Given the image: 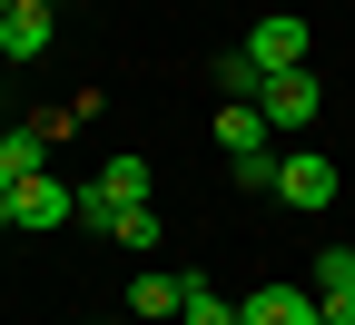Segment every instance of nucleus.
Segmentation results:
<instances>
[{"label":"nucleus","mask_w":355,"mask_h":325,"mask_svg":"<svg viewBox=\"0 0 355 325\" xmlns=\"http://www.w3.org/2000/svg\"><path fill=\"white\" fill-rule=\"evenodd\" d=\"M0 109H10V69H0Z\"/></svg>","instance_id":"nucleus-14"},{"label":"nucleus","mask_w":355,"mask_h":325,"mask_svg":"<svg viewBox=\"0 0 355 325\" xmlns=\"http://www.w3.org/2000/svg\"><path fill=\"white\" fill-rule=\"evenodd\" d=\"M237 325H326V306H316V286H257L237 306Z\"/></svg>","instance_id":"nucleus-4"},{"label":"nucleus","mask_w":355,"mask_h":325,"mask_svg":"<svg viewBox=\"0 0 355 325\" xmlns=\"http://www.w3.org/2000/svg\"><path fill=\"white\" fill-rule=\"evenodd\" d=\"M50 10H0V69H20V60H40V50H50Z\"/></svg>","instance_id":"nucleus-8"},{"label":"nucleus","mask_w":355,"mask_h":325,"mask_svg":"<svg viewBox=\"0 0 355 325\" xmlns=\"http://www.w3.org/2000/svg\"><path fill=\"white\" fill-rule=\"evenodd\" d=\"M109 247H158V207H109Z\"/></svg>","instance_id":"nucleus-12"},{"label":"nucleus","mask_w":355,"mask_h":325,"mask_svg":"<svg viewBox=\"0 0 355 325\" xmlns=\"http://www.w3.org/2000/svg\"><path fill=\"white\" fill-rule=\"evenodd\" d=\"M257 89H266V69H257L247 50H227V60H217V109H237V99H257Z\"/></svg>","instance_id":"nucleus-10"},{"label":"nucleus","mask_w":355,"mask_h":325,"mask_svg":"<svg viewBox=\"0 0 355 325\" xmlns=\"http://www.w3.org/2000/svg\"><path fill=\"white\" fill-rule=\"evenodd\" d=\"M336 188H345V177H336V158H326V148H277V197H286L296 217L336 207Z\"/></svg>","instance_id":"nucleus-1"},{"label":"nucleus","mask_w":355,"mask_h":325,"mask_svg":"<svg viewBox=\"0 0 355 325\" xmlns=\"http://www.w3.org/2000/svg\"><path fill=\"white\" fill-rule=\"evenodd\" d=\"M178 296H188V276H139V286H128V306H139V325L178 315Z\"/></svg>","instance_id":"nucleus-11"},{"label":"nucleus","mask_w":355,"mask_h":325,"mask_svg":"<svg viewBox=\"0 0 355 325\" xmlns=\"http://www.w3.org/2000/svg\"><path fill=\"white\" fill-rule=\"evenodd\" d=\"M178 315H188V325H237V306L217 296L207 276H188V296H178Z\"/></svg>","instance_id":"nucleus-13"},{"label":"nucleus","mask_w":355,"mask_h":325,"mask_svg":"<svg viewBox=\"0 0 355 325\" xmlns=\"http://www.w3.org/2000/svg\"><path fill=\"white\" fill-rule=\"evenodd\" d=\"M50 10H69V0H50Z\"/></svg>","instance_id":"nucleus-15"},{"label":"nucleus","mask_w":355,"mask_h":325,"mask_svg":"<svg viewBox=\"0 0 355 325\" xmlns=\"http://www.w3.org/2000/svg\"><path fill=\"white\" fill-rule=\"evenodd\" d=\"M40 168H50V138H40L30 118H10V128H0V188H30Z\"/></svg>","instance_id":"nucleus-6"},{"label":"nucleus","mask_w":355,"mask_h":325,"mask_svg":"<svg viewBox=\"0 0 355 325\" xmlns=\"http://www.w3.org/2000/svg\"><path fill=\"white\" fill-rule=\"evenodd\" d=\"M79 217V188H60V168H40L20 188V227H69Z\"/></svg>","instance_id":"nucleus-7"},{"label":"nucleus","mask_w":355,"mask_h":325,"mask_svg":"<svg viewBox=\"0 0 355 325\" xmlns=\"http://www.w3.org/2000/svg\"><path fill=\"white\" fill-rule=\"evenodd\" d=\"M316 306H326V325H355V247L316 256Z\"/></svg>","instance_id":"nucleus-5"},{"label":"nucleus","mask_w":355,"mask_h":325,"mask_svg":"<svg viewBox=\"0 0 355 325\" xmlns=\"http://www.w3.org/2000/svg\"><path fill=\"white\" fill-rule=\"evenodd\" d=\"M257 109H266V128H277L286 148H306V128H316V109H326V89L306 79V69H286V79H266V89H257Z\"/></svg>","instance_id":"nucleus-2"},{"label":"nucleus","mask_w":355,"mask_h":325,"mask_svg":"<svg viewBox=\"0 0 355 325\" xmlns=\"http://www.w3.org/2000/svg\"><path fill=\"white\" fill-rule=\"evenodd\" d=\"M0 10H10V0H0Z\"/></svg>","instance_id":"nucleus-16"},{"label":"nucleus","mask_w":355,"mask_h":325,"mask_svg":"<svg viewBox=\"0 0 355 325\" xmlns=\"http://www.w3.org/2000/svg\"><path fill=\"white\" fill-rule=\"evenodd\" d=\"M89 197H109V207H148V168H139V158H109L99 177H89Z\"/></svg>","instance_id":"nucleus-9"},{"label":"nucleus","mask_w":355,"mask_h":325,"mask_svg":"<svg viewBox=\"0 0 355 325\" xmlns=\"http://www.w3.org/2000/svg\"><path fill=\"white\" fill-rule=\"evenodd\" d=\"M247 60H257L266 79H286V69H306V20H296V10H266V20L247 30Z\"/></svg>","instance_id":"nucleus-3"}]
</instances>
